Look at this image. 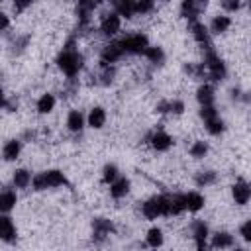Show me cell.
Segmentation results:
<instances>
[{
  "instance_id": "cell-29",
  "label": "cell",
  "mask_w": 251,
  "mask_h": 251,
  "mask_svg": "<svg viewBox=\"0 0 251 251\" xmlns=\"http://www.w3.org/2000/svg\"><path fill=\"white\" fill-rule=\"evenodd\" d=\"M114 80H116V65H100L98 84H102V86H110Z\"/></svg>"
},
{
  "instance_id": "cell-21",
  "label": "cell",
  "mask_w": 251,
  "mask_h": 251,
  "mask_svg": "<svg viewBox=\"0 0 251 251\" xmlns=\"http://www.w3.org/2000/svg\"><path fill=\"white\" fill-rule=\"evenodd\" d=\"M31 176H33V173L27 167H18L12 173V186L16 190H25L31 186Z\"/></svg>"
},
{
  "instance_id": "cell-20",
  "label": "cell",
  "mask_w": 251,
  "mask_h": 251,
  "mask_svg": "<svg viewBox=\"0 0 251 251\" xmlns=\"http://www.w3.org/2000/svg\"><path fill=\"white\" fill-rule=\"evenodd\" d=\"M57 106V96L53 92H43L35 100V112L39 116H49Z\"/></svg>"
},
{
  "instance_id": "cell-26",
  "label": "cell",
  "mask_w": 251,
  "mask_h": 251,
  "mask_svg": "<svg viewBox=\"0 0 251 251\" xmlns=\"http://www.w3.org/2000/svg\"><path fill=\"white\" fill-rule=\"evenodd\" d=\"M145 245L151 247V249L163 247V245H165V231H163V227L151 226V227L145 231Z\"/></svg>"
},
{
  "instance_id": "cell-8",
  "label": "cell",
  "mask_w": 251,
  "mask_h": 251,
  "mask_svg": "<svg viewBox=\"0 0 251 251\" xmlns=\"http://www.w3.org/2000/svg\"><path fill=\"white\" fill-rule=\"evenodd\" d=\"M188 231H190V239H192V243H194L196 249L208 247V237H210V226H208V222H204L200 218L198 220H192Z\"/></svg>"
},
{
  "instance_id": "cell-7",
  "label": "cell",
  "mask_w": 251,
  "mask_h": 251,
  "mask_svg": "<svg viewBox=\"0 0 251 251\" xmlns=\"http://www.w3.org/2000/svg\"><path fill=\"white\" fill-rule=\"evenodd\" d=\"M147 143L155 153H167L175 145V137L167 129H155L147 135Z\"/></svg>"
},
{
  "instance_id": "cell-4",
  "label": "cell",
  "mask_w": 251,
  "mask_h": 251,
  "mask_svg": "<svg viewBox=\"0 0 251 251\" xmlns=\"http://www.w3.org/2000/svg\"><path fill=\"white\" fill-rule=\"evenodd\" d=\"M118 41H120L124 53H126V55H131V57H139V55H143L145 49L151 45L149 35L143 33V31H129V33L118 37Z\"/></svg>"
},
{
  "instance_id": "cell-10",
  "label": "cell",
  "mask_w": 251,
  "mask_h": 251,
  "mask_svg": "<svg viewBox=\"0 0 251 251\" xmlns=\"http://www.w3.org/2000/svg\"><path fill=\"white\" fill-rule=\"evenodd\" d=\"M126 57L122 45L118 39H110L102 49H100V65H116Z\"/></svg>"
},
{
  "instance_id": "cell-14",
  "label": "cell",
  "mask_w": 251,
  "mask_h": 251,
  "mask_svg": "<svg viewBox=\"0 0 251 251\" xmlns=\"http://www.w3.org/2000/svg\"><path fill=\"white\" fill-rule=\"evenodd\" d=\"M231 25H233L231 16L224 12V14L212 16V20H210V24H208L206 27H208L210 35H224V33H227V31L231 29Z\"/></svg>"
},
{
  "instance_id": "cell-35",
  "label": "cell",
  "mask_w": 251,
  "mask_h": 251,
  "mask_svg": "<svg viewBox=\"0 0 251 251\" xmlns=\"http://www.w3.org/2000/svg\"><path fill=\"white\" fill-rule=\"evenodd\" d=\"M33 2L35 0H12V8L16 12H25V10H29L33 6Z\"/></svg>"
},
{
  "instance_id": "cell-31",
  "label": "cell",
  "mask_w": 251,
  "mask_h": 251,
  "mask_svg": "<svg viewBox=\"0 0 251 251\" xmlns=\"http://www.w3.org/2000/svg\"><path fill=\"white\" fill-rule=\"evenodd\" d=\"M157 8V0H135V14L137 16H151Z\"/></svg>"
},
{
  "instance_id": "cell-23",
  "label": "cell",
  "mask_w": 251,
  "mask_h": 251,
  "mask_svg": "<svg viewBox=\"0 0 251 251\" xmlns=\"http://www.w3.org/2000/svg\"><path fill=\"white\" fill-rule=\"evenodd\" d=\"M143 57L147 59V63H151L153 67H163L167 61V51L161 45H149L143 53Z\"/></svg>"
},
{
  "instance_id": "cell-18",
  "label": "cell",
  "mask_w": 251,
  "mask_h": 251,
  "mask_svg": "<svg viewBox=\"0 0 251 251\" xmlns=\"http://www.w3.org/2000/svg\"><path fill=\"white\" fill-rule=\"evenodd\" d=\"M16 239H18L16 222L10 218V214H0V241L2 243H14Z\"/></svg>"
},
{
  "instance_id": "cell-37",
  "label": "cell",
  "mask_w": 251,
  "mask_h": 251,
  "mask_svg": "<svg viewBox=\"0 0 251 251\" xmlns=\"http://www.w3.org/2000/svg\"><path fill=\"white\" fill-rule=\"evenodd\" d=\"M6 102H8V96H6V90L0 86V110L6 108Z\"/></svg>"
},
{
  "instance_id": "cell-30",
  "label": "cell",
  "mask_w": 251,
  "mask_h": 251,
  "mask_svg": "<svg viewBox=\"0 0 251 251\" xmlns=\"http://www.w3.org/2000/svg\"><path fill=\"white\" fill-rule=\"evenodd\" d=\"M118 176H120V169H118L116 163H106V165L102 167V171H100V180H102V184H110V182H114Z\"/></svg>"
},
{
  "instance_id": "cell-27",
  "label": "cell",
  "mask_w": 251,
  "mask_h": 251,
  "mask_svg": "<svg viewBox=\"0 0 251 251\" xmlns=\"http://www.w3.org/2000/svg\"><path fill=\"white\" fill-rule=\"evenodd\" d=\"M208 153H210V143H208L206 139H194V141L188 145V155H190V159H194V161L206 159Z\"/></svg>"
},
{
  "instance_id": "cell-13",
  "label": "cell",
  "mask_w": 251,
  "mask_h": 251,
  "mask_svg": "<svg viewBox=\"0 0 251 251\" xmlns=\"http://www.w3.org/2000/svg\"><path fill=\"white\" fill-rule=\"evenodd\" d=\"M65 127L71 133H82L86 127V114L78 108H71L65 116Z\"/></svg>"
},
{
  "instance_id": "cell-36",
  "label": "cell",
  "mask_w": 251,
  "mask_h": 251,
  "mask_svg": "<svg viewBox=\"0 0 251 251\" xmlns=\"http://www.w3.org/2000/svg\"><path fill=\"white\" fill-rule=\"evenodd\" d=\"M10 25H12L10 16H8V14H4V12L0 10V33H4L6 29H10Z\"/></svg>"
},
{
  "instance_id": "cell-1",
  "label": "cell",
  "mask_w": 251,
  "mask_h": 251,
  "mask_svg": "<svg viewBox=\"0 0 251 251\" xmlns=\"http://www.w3.org/2000/svg\"><path fill=\"white\" fill-rule=\"evenodd\" d=\"M57 69L67 76V78H76L82 69H84V55L80 53L78 45L75 41H69L55 57Z\"/></svg>"
},
{
  "instance_id": "cell-19",
  "label": "cell",
  "mask_w": 251,
  "mask_h": 251,
  "mask_svg": "<svg viewBox=\"0 0 251 251\" xmlns=\"http://www.w3.org/2000/svg\"><path fill=\"white\" fill-rule=\"evenodd\" d=\"M22 149H24V143H22V139H18V137H12V139L4 141V145H2V151H0V157H2V161H6V163H14V161H18V159H20V155H22Z\"/></svg>"
},
{
  "instance_id": "cell-24",
  "label": "cell",
  "mask_w": 251,
  "mask_h": 251,
  "mask_svg": "<svg viewBox=\"0 0 251 251\" xmlns=\"http://www.w3.org/2000/svg\"><path fill=\"white\" fill-rule=\"evenodd\" d=\"M112 6H114L112 10H116L122 20H133L137 16L135 14V0H114Z\"/></svg>"
},
{
  "instance_id": "cell-22",
  "label": "cell",
  "mask_w": 251,
  "mask_h": 251,
  "mask_svg": "<svg viewBox=\"0 0 251 251\" xmlns=\"http://www.w3.org/2000/svg\"><path fill=\"white\" fill-rule=\"evenodd\" d=\"M18 206V190L14 186L0 190V214H10Z\"/></svg>"
},
{
  "instance_id": "cell-16",
  "label": "cell",
  "mask_w": 251,
  "mask_h": 251,
  "mask_svg": "<svg viewBox=\"0 0 251 251\" xmlns=\"http://www.w3.org/2000/svg\"><path fill=\"white\" fill-rule=\"evenodd\" d=\"M235 245V235L226 231V229H220V231H210V237H208V247L212 249H231Z\"/></svg>"
},
{
  "instance_id": "cell-3",
  "label": "cell",
  "mask_w": 251,
  "mask_h": 251,
  "mask_svg": "<svg viewBox=\"0 0 251 251\" xmlns=\"http://www.w3.org/2000/svg\"><path fill=\"white\" fill-rule=\"evenodd\" d=\"M202 67H204V76H208V78L214 80V82H222V80H226V76H227V65H226V61L220 57V53H218L216 49L204 51Z\"/></svg>"
},
{
  "instance_id": "cell-32",
  "label": "cell",
  "mask_w": 251,
  "mask_h": 251,
  "mask_svg": "<svg viewBox=\"0 0 251 251\" xmlns=\"http://www.w3.org/2000/svg\"><path fill=\"white\" fill-rule=\"evenodd\" d=\"M184 110H186L184 100H180V98H173V100H169V114H171V116H182Z\"/></svg>"
},
{
  "instance_id": "cell-11",
  "label": "cell",
  "mask_w": 251,
  "mask_h": 251,
  "mask_svg": "<svg viewBox=\"0 0 251 251\" xmlns=\"http://www.w3.org/2000/svg\"><path fill=\"white\" fill-rule=\"evenodd\" d=\"M229 192H231V200H233L235 206H241V208H243V206H247L249 200H251V186H249V182H247L245 178H237V180L231 184Z\"/></svg>"
},
{
  "instance_id": "cell-39",
  "label": "cell",
  "mask_w": 251,
  "mask_h": 251,
  "mask_svg": "<svg viewBox=\"0 0 251 251\" xmlns=\"http://www.w3.org/2000/svg\"><path fill=\"white\" fill-rule=\"evenodd\" d=\"M0 159H2V157H0Z\"/></svg>"
},
{
  "instance_id": "cell-6",
  "label": "cell",
  "mask_w": 251,
  "mask_h": 251,
  "mask_svg": "<svg viewBox=\"0 0 251 251\" xmlns=\"http://www.w3.org/2000/svg\"><path fill=\"white\" fill-rule=\"evenodd\" d=\"M122 27H124V20L118 16L116 10H110L106 14L100 16V22H98V31L102 37L106 39H116L120 33H122Z\"/></svg>"
},
{
  "instance_id": "cell-15",
  "label": "cell",
  "mask_w": 251,
  "mask_h": 251,
  "mask_svg": "<svg viewBox=\"0 0 251 251\" xmlns=\"http://www.w3.org/2000/svg\"><path fill=\"white\" fill-rule=\"evenodd\" d=\"M196 102H198V108H204V106H216V88L212 82H200L198 88H196V94H194Z\"/></svg>"
},
{
  "instance_id": "cell-34",
  "label": "cell",
  "mask_w": 251,
  "mask_h": 251,
  "mask_svg": "<svg viewBox=\"0 0 251 251\" xmlns=\"http://www.w3.org/2000/svg\"><path fill=\"white\" fill-rule=\"evenodd\" d=\"M220 6L224 8L226 14H235V12L241 10L243 0H220Z\"/></svg>"
},
{
  "instance_id": "cell-17",
  "label": "cell",
  "mask_w": 251,
  "mask_h": 251,
  "mask_svg": "<svg viewBox=\"0 0 251 251\" xmlns=\"http://www.w3.org/2000/svg\"><path fill=\"white\" fill-rule=\"evenodd\" d=\"M108 186H110L108 192H110V198H112V200H124V198H127L129 192H131V180H129L127 176H122V175H120L114 182H110Z\"/></svg>"
},
{
  "instance_id": "cell-5",
  "label": "cell",
  "mask_w": 251,
  "mask_h": 251,
  "mask_svg": "<svg viewBox=\"0 0 251 251\" xmlns=\"http://www.w3.org/2000/svg\"><path fill=\"white\" fill-rule=\"evenodd\" d=\"M200 120H202L204 129L212 137H218V135H222L226 131V122L220 116V112H218L216 106H204V108H200Z\"/></svg>"
},
{
  "instance_id": "cell-28",
  "label": "cell",
  "mask_w": 251,
  "mask_h": 251,
  "mask_svg": "<svg viewBox=\"0 0 251 251\" xmlns=\"http://www.w3.org/2000/svg\"><path fill=\"white\" fill-rule=\"evenodd\" d=\"M92 229H94L92 235H96L98 239H106V237H110L114 233V224L110 220H106V218H96L92 222Z\"/></svg>"
},
{
  "instance_id": "cell-9",
  "label": "cell",
  "mask_w": 251,
  "mask_h": 251,
  "mask_svg": "<svg viewBox=\"0 0 251 251\" xmlns=\"http://www.w3.org/2000/svg\"><path fill=\"white\" fill-rule=\"evenodd\" d=\"M178 194H180L182 210L188 214H198L206 206V196L198 190H188V192H178Z\"/></svg>"
},
{
  "instance_id": "cell-38",
  "label": "cell",
  "mask_w": 251,
  "mask_h": 251,
  "mask_svg": "<svg viewBox=\"0 0 251 251\" xmlns=\"http://www.w3.org/2000/svg\"><path fill=\"white\" fill-rule=\"evenodd\" d=\"M2 2H4V0H0V4H2Z\"/></svg>"
},
{
  "instance_id": "cell-2",
  "label": "cell",
  "mask_w": 251,
  "mask_h": 251,
  "mask_svg": "<svg viewBox=\"0 0 251 251\" xmlns=\"http://www.w3.org/2000/svg\"><path fill=\"white\" fill-rule=\"evenodd\" d=\"M67 184H69V178L61 169H45L31 176V188L35 192H43L49 188H63Z\"/></svg>"
},
{
  "instance_id": "cell-25",
  "label": "cell",
  "mask_w": 251,
  "mask_h": 251,
  "mask_svg": "<svg viewBox=\"0 0 251 251\" xmlns=\"http://www.w3.org/2000/svg\"><path fill=\"white\" fill-rule=\"evenodd\" d=\"M216 182H218V173L212 171V169H200V171L194 173V184L198 188H208Z\"/></svg>"
},
{
  "instance_id": "cell-33",
  "label": "cell",
  "mask_w": 251,
  "mask_h": 251,
  "mask_svg": "<svg viewBox=\"0 0 251 251\" xmlns=\"http://www.w3.org/2000/svg\"><path fill=\"white\" fill-rule=\"evenodd\" d=\"M237 235H239L245 243H251V220H249V218L243 220V222L239 224V227H237Z\"/></svg>"
},
{
  "instance_id": "cell-12",
  "label": "cell",
  "mask_w": 251,
  "mask_h": 251,
  "mask_svg": "<svg viewBox=\"0 0 251 251\" xmlns=\"http://www.w3.org/2000/svg\"><path fill=\"white\" fill-rule=\"evenodd\" d=\"M106 124H108V110L104 106L96 104L86 112V127L98 131V129H104Z\"/></svg>"
}]
</instances>
